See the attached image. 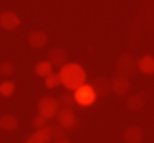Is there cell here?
Instances as JSON below:
<instances>
[{"label":"cell","instance_id":"17","mask_svg":"<svg viewBox=\"0 0 154 143\" xmlns=\"http://www.w3.org/2000/svg\"><path fill=\"white\" fill-rule=\"evenodd\" d=\"M65 139V129H62L60 125H51V141H62Z\"/></svg>","mask_w":154,"mask_h":143},{"label":"cell","instance_id":"19","mask_svg":"<svg viewBox=\"0 0 154 143\" xmlns=\"http://www.w3.org/2000/svg\"><path fill=\"white\" fill-rule=\"evenodd\" d=\"M15 93V84L13 82H2V84H0V94H2V96H11Z\"/></svg>","mask_w":154,"mask_h":143},{"label":"cell","instance_id":"21","mask_svg":"<svg viewBox=\"0 0 154 143\" xmlns=\"http://www.w3.org/2000/svg\"><path fill=\"white\" fill-rule=\"evenodd\" d=\"M58 84H62V82H60V75H54V73H53V75H49V76L45 78V87H47V89H54Z\"/></svg>","mask_w":154,"mask_h":143},{"label":"cell","instance_id":"10","mask_svg":"<svg viewBox=\"0 0 154 143\" xmlns=\"http://www.w3.org/2000/svg\"><path fill=\"white\" fill-rule=\"evenodd\" d=\"M93 89H94L96 96H107V94L112 91V85H111V80H107V78L100 76V78H96V80H94Z\"/></svg>","mask_w":154,"mask_h":143},{"label":"cell","instance_id":"9","mask_svg":"<svg viewBox=\"0 0 154 143\" xmlns=\"http://www.w3.org/2000/svg\"><path fill=\"white\" fill-rule=\"evenodd\" d=\"M49 141H51V127H49V125L44 127V129L35 130V132L26 139V143H49Z\"/></svg>","mask_w":154,"mask_h":143},{"label":"cell","instance_id":"12","mask_svg":"<svg viewBox=\"0 0 154 143\" xmlns=\"http://www.w3.org/2000/svg\"><path fill=\"white\" fill-rule=\"evenodd\" d=\"M45 44H47V35H45L44 31L35 29V31L29 33V45H31V47L40 49V47H44Z\"/></svg>","mask_w":154,"mask_h":143},{"label":"cell","instance_id":"2","mask_svg":"<svg viewBox=\"0 0 154 143\" xmlns=\"http://www.w3.org/2000/svg\"><path fill=\"white\" fill-rule=\"evenodd\" d=\"M60 112V100H54L53 96H44L38 100V114L45 120L56 118Z\"/></svg>","mask_w":154,"mask_h":143},{"label":"cell","instance_id":"20","mask_svg":"<svg viewBox=\"0 0 154 143\" xmlns=\"http://www.w3.org/2000/svg\"><path fill=\"white\" fill-rule=\"evenodd\" d=\"M15 73V65L11 62H2L0 63V75H4V76H9Z\"/></svg>","mask_w":154,"mask_h":143},{"label":"cell","instance_id":"22","mask_svg":"<svg viewBox=\"0 0 154 143\" xmlns=\"http://www.w3.org/2000/svg\"><path fill=\"white\" fill-rule=\"evenodd\" d=\"M33 127H35L36 130H38V129H44V127H47V120H45L44 116L38 114V116L33 118Z\"/></svg>","mask_w":154,"mask_h":143},{"label":"cell","instance_id":"15","mask_svg":"<svg viewBox=\"0 0 154 143\" xmlns=\"http://www.w3.org/2000/svg\"><path fill=\"white\" fill-rule=\"evenodd\" d=\"M35 73H36L38 76H42V78H47L49 75H53V65H51L47 60L38 62V63L35 65Z\"/></svg>","mask_w":154,"mask_h":143},{"label":"cell","instance_id":"5","mask_svg":"<svg viewBox=\"0 0 154 143\" xmlns=\"http://www.w3.org/2000/svg\"><path fill=\"white\" fill-rule=\"evenodd\" d=\"M56 121H58V125H60L62 129H65V130L76 127V116H74V112L69 111V109H60V112H58V116H56Z\"/></svg>","mask_w":154,"mask_h":143},{"label":"cell","instance_id":"6","mask_svg":"<svg viewBox=\"0 0 154 143\" xmlns=\"http://www.w3.org/2000/svg\"><path fill=\"white\" fill-rule=\"evenodd\" d=\"M18 26H20V18H18L17 13H13V11L0 13V27H2V29L11 31V29H17Z\"/></svg>","mask_w":154,"mask_h":143},{"label":"cell","instance_id":"11","mask_svg":"<svg viewBox=\"0 0 154 143\" xmlns=\"http://www.w3.org/2000/svg\"><path fill=\"white\" fill-rule=\"evenodd\" d=\"M123 139H125L127 143H140V141L143 139V130H141L138 125H131V127L125 129Z\"/></svg>","mask_w":154,"mask_h":143},{"label":"cell","instance_id":"1","mask_svg":"<svg viewBox=\"0 0 154 143\" xmlns=\"http://www.w3.org/2000/svg\"><path fill=\"white\" fill-rule=\"evenodd\" d=\"M60 82L65 89L69 91H76L80 89L82 85H85V80H87V75L80 63H65L62 69H60Z\"/></svg>","mask_w":154,"mask_h":143},{"label":"cell","instance_id":"3","mask_svg":"<svg viewBox=\"0 0 154 143\" xmlns=\"http://www.w3.org/2000/svg\"><path fill=\"white\" fill-rule=\"evenodd\" d=\"M72 96H74V100H76V105H82V107L93 105L94 100L98 98L96 93H94V89H93V85H87V84L82 85L80 89H76V91L72 93Z\"/></svg>","mask_w":154,"mask_h":143},{"label":"cell","instance_id":"4","mask_svg":"<svg viewBox=\"0 0 154 143\" xmlns=\"http://www.w3.org/2000/svg\"><path fill=\"white\" fill-rule=\"evenodd\" d=\"M138 69V62L134 60V56L131 53H123L118 58V75L120 76H132Z\"/></svg>","mask_w":154,"mask_h":143},{"label":"cell","instance_id":"23","mask_svg":"<svg viewBox=\"0 0 154 143\" xmlns=\"http://www.w3.org/2000/svg\"><path fill=\"white\" fill-rule=\"evenodd\" d=\"M54 143H69V139L65 138V139H62V141H54Z\"/></svg>","mask_w":154,"mask_h":143},{"label":"cell","instance_id":"14","mask_svg":"<svg viewBox=\"0 0 154 143\" xmlns=\"http://www.w3.org/2000/svg\"><path fill=\"white\" fill-rule=\"evenodd\" d=\"M143 105H145V96H143V93H136V94H131V96L127 98V107H129L131 111H134V112L141 111Z\"/></svg>","mask_w":154,"mask_h":143},{"label":"cell","instance_id":"7","mask_svg":"<svg viewBox=\"0 0 154 143\" xmlns=\"http://www.w3.org/2000/svg\"><path fill=\"white\" fill-rule=\"evenodd\" d=\"M47 62L53 65V67H63L65 63H67V53H65V49H62V47H54V49H51L49 51V56H47Z\"/></svg>","mask_w":154,"mask_h":143},{"label":"cell","instance_id":"16","mask_svg":"<svg viewBox=\"0 0 154 143\" xmlns=\"http://www.w3.org/2000/svg\"><path fill=\"white\" fill-rule=\"evenodd\" d=\"M18 127V120L11 114H6L0 118V129H4V130H15Z\"/></svg>","mask_w":154,"mask_h":143},{"label":"cell","instance_id":"18","mask_svg":"<svg viewBox=\"0 0 154 143\" xmlns=\"http://www.w3.org/2000/svg\"><path fill=\"white\" fill-rule=\"evenodd\" d=\"M60 105H62V109H69V111H72L74 105H76V100H74L72 94H63V96L60 98Z\"/></svg>","mask_w":154,"mask_h":143},{"label":"cell","instance_id":"13","mask_svg":"<svg viewBox=\"0 0 154 143\" xmlns=\"http://www.w3.org/2000/svg\"><path fill=\"white\" fill-rule=\"evenodd\" d=\"M138 71L143 75H154V58L145 54L138 60Z\"/></svg>","mask_w":154,"mask_h":143},{"label":"cell","instance_id":"8","mask_svg":"<svg viewBox=\"0 0 154 143\" xmlns=\"http://www.w3.org/2000/svg\"><path fill=\"white\" fill-rule=\"evenodd\" d=\"M111 85H112V93H116L118 96H123L131 91V82H129L127 76H120V75L114 76L111 80Z\"/></svg>","mask_w":154,"mask_h":143}]
</instances>
